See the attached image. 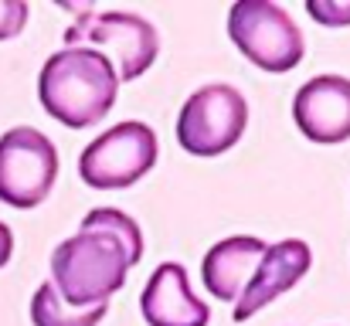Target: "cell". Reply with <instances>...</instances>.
<instances>
[{"label": "cell", "mask_w": 350, "mask_h": 326, "mask_svg": "<svg viewBox=\"0 0 350 326\" xmlns=\"http://www.w3.org/2000/svg\"><path fill=\"white\" fill-rule=\"evenodd\" d=\"M143 258V231L116 208H92L75 238L51 255L55 289L68 306H99L126 286L129 269Z\"/></svg>", "instance_id": "obj_1"}, {"label": "cell", "mask_w": 350, "mask_h": 326, "mask_svg": "<svg viewBox=\"0 0 350 326\" xmlns=\"http://www.w3.org/2000/svg\"><path fill=\"white\" fill-rule=\"evenodd\" d=\"M119 79L113 62L96 48H62L38 75V99L72 129L96 126L116 103Z\"/></svg>", "instance_id": "obj_2"}, {"label": "cell", "mask_w": 350, "mask_h": 326, "mask_svg": "<svg viewBox=\"0 0 350 326\" xmlns=\"http://www.w3.org/2000/svg\"><path fill=\"white\" fill-rule=\"evenodd\" d=\"M228 34L262 72L279 75L303 62V34L296 21L272 0H238L228 10Z\"/></svg>", "instance_id": "obj_3"}, {"label": "cell", "mask_w": 350, "mask_h": 326, "mask_svg": "<svg viewBox=\"0 0 350 326\" xmlns=\"http://www.w3.org/2000/svg\"><path fill=\"white\" fill-rule=\"evenodd\" d=\"M68 44H99L106 48L109 62H116V79L119 82H133L139 79L160 51V38L157 27L136 14H122V10H106L96 14L89 7H82V17L65 31Z\"/></svg>", "instance_id": "obj_4"}, {"label": "cell", "mask_w": 350, "mask_h": 326, "mask_svg": "<svg viewBox=\"0 0 350 326\" xmlns=\"http://www.w3.org/2000/svg\"><path fill=\"white\" fill-rule=\"evenodd\" d=\"M58 177V150L34 126H14L0 136V201L10 208H38Z\"/></svg>", "instance_id": "obj_5"}, {"label": "cell", "mask_w": 350, "mask_h": 326, "mask_svg": "<svg viewBox=\"0 0 350 326\" xmlns=\"http://www.w3.org/2000/svg\"><path fill=\"white\" fill-rule=\"evenodd\" d=\"M157 163V133L146 122H119L79 157V174L96 191H122Z\"/></svg>", "instance_id": "obj_6"}, {"label": "cell", "mask_w": 350, "mask_h": 326, "mask_svg": "<svg viewBox=\"0 0 350 326\" xmlns=\"http://www.w3.org/2000/svg\"><path fill=\"white\" fill-rule=\"evenodd\" d=\"M248 126V103L232 85L198 89L177 116V143L194 157H218L232 150Z\"/></svg>", "instance_id": "obj_7"}, {"label": "cell", "mask_w": 350, "mask_h": 326, "mask_svg": "<svg viewBox=\"0 0 350 326\" xmlns=\"http://www.w3.org/2000/svg\"><path fill=\"white\" fill-rule=\"evenodd\" d=\"M293 119L299 133L313 143L350 139V79L344 75L310 79L293 99Z\"/></svg>", "instance_id": "obj_8"}, {"label": "cell", "mask_w": 350, "mask_h": 326, "mask_svg": "<svg viewBox=\"0 0 350 326\" xmlns=\"http://www.w3.org/2000/svg\"><path fill=\"white\" fill-rule=\"evenodd\" d=\"M310 262H313V252L299 238H286V241L269 245L262 262H258V269H255V275H252V282H248V289L234 303V323H245L262 306H269L275 296L293 289L310 272Z\"/></svg>", "instance_id": "obj_9"}, {"label": "cell", "mask_w": 350, "mask_h": 326, "mask_svg": "<svg viewBox=\"0 0 350 326\" xmlns=\"http://www.w3.org/2000/svg\"><path fill=\"white\" fill-rule=\"evenodd\" d=\"M139 310H143V320L150 326H208L211 323L208 303H201L191 293L187 272L177 262L157 265V272L150 275V282H146V289L139 296Z\"/></svg>", "instance_id": "obj_10"}, {"label": "cell", "mask_w": 350, "mask_h": 326, "mask_svg": "<svg viewBox=\"0 0 350 326\" xmlns=\"http://www.w3.org/2000/svg\"><path fill=\"white\" fill-rule=\"evenodd\" d=\"M262 255H265V245L252 234H234V238L211 245V252L201 262V279H204L208 293L221 303H238L241 293L248 289Z\"/></svg>", "instance_id": "obj_11"}, {"label": "cell", "mask_w": 350, "mask_h": 326, "mask_svg": "<svg viewBox=\"0 0 350 326\" xmlns=\"http://www.w3.org/2000/svg\"><path fill=\"white\" fill-rule=\"evenodd\" d=\"M109 303L99 306H68L51 282H41L31 299V320L34 326H96L106 316Z\"/></svg>", "instance_id": "obj_12"}, {"label": "cell", "mask_w": 350, "mask_h": 326, "mask_svg": "<svg viewBox=\"0 0 350 326\" xmlns=\"http://www.w3.org/2000/svg\"><path fill=\"white\" fill-rule=\"evenodd\" d=\"M306 14L320 21L323 27H347L350 0H306Z\"/></svg>", "instance_id": "obj_13"}, {"label": "cell", "mask_w": 350, "mask_h": 326, "mask_svg": "<svg viewBox=\"0 0 350 326\" xmlns=\"http://www.w3.org/2000/svg\"><path fill=\"white\" fill-rule=\"evenodd\" d=\"M27 24V3L24 0H0V41L17 38Z\"/></svg>", "instance_id": "obj_14"}, {"label": "cell", "mask_w": 350, "mask_h": 326, "mask_svg": "<svg viewBox=\"0 0 350 326\" xmlns=\"http://www.w3.org/2000/svg\"><path fill=\"white\" fill-rule=\"evenodd\" d=\"M10 252H14V234H10V228L0 221V269L10 262Z\"/></svg>", "instance_id": "obj_15"}]
</instances>
